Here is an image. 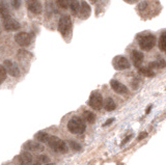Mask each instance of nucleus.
I'll list each match as a JSON object with an SVG mask.
<instances>
[{"instance_id":"35","label":"nucleus","mask_w":166,"mask_h":165,"mask_svg":"<svg viewBox=\"0 0 166 165\" xmlns=\"http://www.w3.org/2000/svg\"><path fill=\"white\" fill-rule=\"evenodd\" d=\"M21 165H25V164H21Z\"/></svg>"},{"instance_id":"18","label":"nucleus","mask_w":166,"mask_h":165,"mask_svg":"<svg viewBox=\"0 0 166 165\" xmlns=\"http://www.w3.org/2000/svg\"><path fill=\"white\" fill-rule=\"evenodd\" d=\"M139 73L141 75H143L145 77H154L155 76V72H154L153 69H151L150 67H139L138 68Z\"/></svg>"},{"instance_id":"26","label":"nucleus","mask_w":166,"mask_h":165,"mask_svg":"<svg viewBox=\"0 0 166 165\" xmlns=\"http://www.w3.org/2000/svg\"><path fill=\"white\" fill-rule=\"evenodd\" d=\"M56 3L59 7L67 10L68 7V4H70V0H56Z\"/></svg>"},{"instance_id":"28","label":"nucleus","mask_w":166,"mask_h":165,"mask_svg":"<svg viewBox=\"0 0 166 165\" xmlns=\"http://www.w3.org/2000/svg\"><path fill=\"white\" fill-rule=\"evenodd\" d=\"M21 2L22 0H10V4L15 10H18V8L21 6Z\"/></svg>"},{"instance_id":"23","label":"nucleus","mask_w":166,"mask_h":165,"mask_svg":"<svg viewBox=\"0 0 166 165\" xmlns=\"http://www.w3.org/2000/svg\"><path fill=\"white\" fill-rule=\"evenodd\" d=\"M0 15L2 16V18H5V17L10 16V13H8L7 6L4 2H0Z\"/></svg>"},{"instance_id":"25","label":"nucleus","mask_w":166,"mask_h":165,"mask_svg":"<svg viewBox=\"0 0 166 165\" xmlns=\"http://www.w3.org/2000/svg\"><path fill=\"white\" fill-rule=\"evenodd\" d=\"M68 144H70L71 149L74 150V151H77V152H79V151L82 150V146H80L78 142H76L75 140H70L68 141Z\"/></svg>"},{"instance_id":"19","label":"nucleus","mask_w":166,"mask_h":165,"mask_svg":"<svg viewBox=\"0 0 166 165\" xmlns=\"http://www.w3.org/2000/svg\"><path fill=\"white\" fill-rule=\"evenodd\" d=\"M82 115H83L84 121H86L87 123H89V124H93V123H94V121H96V114L91 111H88V110L83 112Z\"/></svg>"},{"instance_id":"6","label":"nucleus","mask_w":166,"mask_h":165,"mask_svg":"<svg viewBox=\"0 0 166 165\" xmlns=\"http://www.w3.org/2000/svg\"><path fill=\"white\" fill-rule=\"evenodd\" d=\"M15 41L19 46L27 47L32 42V35L28 32H19L15 36Z\"/></svg>"},{"instance_id":"3","label":"nucleus","mask_w":166,"mask_h":165,"mask_svg":"<svg viewBox=\"0 0 166 165\" xmlns=\"http://www.w3.org/2000/svg\"><path fill=\"white\" fill-rule=\"evenodd\" d=\"M138 44H139V47L143 51H150L153 49L154 46L156 45V38L155 35H150V33L145 35H142L141 38L138 39Z\"/></svg>"},{"instance_id":"31","label":"nucleus","mask_w":166,"mask_h":165,"mask_svg":"<svg viewBox=\"0 0 166 165\" xmlns=\"http://www.w3.org/2000/svg\"><path fill=\"white\" fill-rule=\"evenodd\" d=\"M147 136V132H142L141 134H140L139 136H138V140H141V139H143V138H145Z\"/></svg>"},{"instance_id":"27","label":"nucleus","mask_w":166,"mask_h":165,"mask_svg":"<svg viewBox=\"0 0 166 165\" xmlns=\"http://www.w3.org/2000/svg\"><path fill=\"white\" fill-rule=\"evenodd\" d=\"M6 71H5L3 65H0V84H2L6 79Z\"/></svg>"},{"instance_id":"7","label":"nucleus","mask_w":166,"mask_h":165,"mask_svg":"<svg viewBox=\"0 0 166 165\" xmlns=\"http://www.w3.org/2000/svg\"><path fill=\"white\" fill-rule=\"evenodd\" d=\"M3 26L6 31H16L20 29V23L17 20L11 18L10 16H7L3 18Z\"/></svg>"},{"instance_id":"2","label":"nucleus","mask_w":166,"mask_h":165,"mask_svg":"<svg viewBox=\"0 0 166 165\" xmlns=\"http://www.w3.org/2000/svg\"><path fill=\"white\" fill-rule=\"evenodd\" d=\"M47 143L49 144V146L56 153L65 154V153H68V144L65 143L62 139L57 137V136H50L49 135Z\"/></svg>"},{"instance_id":"15","label":"nucleus","mask_w":166,"mask_h":165,"mask_svg":"<svg viewBox=\"0 0 166 165\" xmlns=\"http://www.w3.org/2000/svg\"><path fill=\"white\" fill-rule=\"evenodd\" d=\"M33 159L34 157L28 152H23L21 154V156L19 157V160L22 162V164H25V165H31L33 162Z\"/></svg>"},{"instance_id":"22","label":"nucleus","mask_w":166,"mask_h":165,"mask_svg":"<svg viewBox=\"0 0 166 165\" xmlns=\"http://www.w3.org/2000/svg\"><path fill=\"white\" fill-rule=\"evenodd\" d=\"M159 48L163 52L166 51V33L165 32H162V35L159 39Z\"/></svg>"},{"instance_id":"11","label":"nucleus","mask_w":166,"mask_h":165,"mask_svg":"<svg viewBox=\"0 0 166 165\" xmlns=\"http://www.w3.org/2000/svg\"><path fill=\"white\" fill-rule=\"evenodd\" d=\"M110 86L114 92L116 93H119V95H126L128 93V87L117 80H111Z\"/></svg>"},{"instance_id":"16","label":"nucleus","mask_w":166,"mask_h":165,"mask_svg":"<svg viewBox=\"0 0 166 165\" xmlns=\"http://www.w3.org/2000/svg\"><path fill=\"white\" fill-rule=\"evenodd\" d=\"M68 7L71 8L73 15L79 16V10H80V3L78 0H70V4H68Z\"/></svg>"},{"instance_id":"32","label":"nucleus","mask_w":166,"mask_h":165,"mask_svg":"<svg viewBox=\"0 0 166 165\" xmlns=\"http://www.w3.org/2000/svg\"><path fill=\"white\" fill-rule=\"evenodd\" d=\"M151 109V105H150V106L147 107V111H145V113H147H147H150Z\"/></svg>"},{"instance_id":"9","label":"nucleus","mask_w":166,"mask_h":165,"mask_svg":"<svg viewBox=\"0 0 166 165\" xmlns=\"http://www.w3.org/2000/svg\"><path fill=\"white\" fill-rule=\"evenodd\" d=\"M113 65L116 70H126V69H129L131 67L130 62L126 57L124 56H117V57L114 58L113 60Z\"/></svg>"},{"instance_id":"29","label":"nucleus","mask_w":166,"mask_h":165,"mask_svg":"<svg viewBox=\"0 0 166 165\" xmlns=\"http://www.w3.org/2000/svg\"><path fill=\"white\" fill-rule=\"evenodd\" d=\"M114 121H115V119H114V118L107 119V121H106V123H105L104 125H103V126H104V127H107V126H109V125H111V124H112Z\"/></svg>"},{"instance_id":"20","label":"nucleus","mask_w":166,"mask_h":165,"mask_svg":"<svg viewBox=\"0 0 166 165\" xmlns=\"http://www.w3.org/2000/svg\"><path fill=\"white\" fill-rule=\"evenodd\" d=\"M48 160H49V158H48V156L46 155H39L38 156V157H35L33 159V162L31 165H42L46 163V162H48Z\"/></svg>"},{"instance_id":"21","label":"nucleus","mask_w":166,"mask_h":165,"mask_svg":"<svg viewBox=\"0 0 166 165\" xmlns=\"http://www.w3.org/2000/svg\"><path fill=\"white\" fill-rule=\"evenodd\" d=\"M148 67L151 68V69H163V68H165V60L164 59H161V60H158V61H155V62H150V64H148Z\"/></svg>"},{"instance_id":"10","label":"nucleus","mask_w":166,"mask_h":165,"mask_svg":"<svg viewBox=\"0 0 166 165\" xmlns=\"http://www.w3.org/2000/svg\"><path fill=\"white\" fill-rule=\"evenodd\" d=\"M27 7L31 13L34 15H39L42 13V4L39 0H28L27 1Z\"/></svg>"},{"instance_id":"17","label":"nucleus","mask_w":166,"mask_h":165,"mask_svg":"<svg viewBox=\"0 0 166 165\" xmlns=\"http://www.w3.org/2000/svg\"><path fill=\"white\" fill-rule=\"evenodd\" d=\"M103 106L107 111H113L114 109H115L116 105H115V102L113 101V99L111 98H107L105 99L104 103H103Z\"/></svg>"},{"instance_id":"12","label":"nucleus","mask_w":166,"mask_h":165,"mask_svg":"<svg viewBox=\"0 0 166 165\" xmlns=\"http://www.w3.org/2000/svg\"><path fill=\"white\" fill-rule=\"evenodd\" d=\"M24 149H26L31 152H43L45 150V146L42 142L38 141H28L24 144Z\"/></svg>"},{"instance_id":"33","label":"nucleus","mask_w":166,"mask_h":165,"mask_svg":"<svg viewBox=\"0 0 166 165\" xmlns=\"http://www.w3.org/2000/svg\"><path fill=\"white\" fill-rule=\"evenodd\" d=\"M46 165H55L54 163H48V164H46Z\"/></svg>"},{"instance_id":"24","label":"nucleus","mask_w":166,"mask_h":165,"mask_svg":"<svg viewBox=\"0 0 166 165\" xmlns=\"http://www.w3.org/2000/svg\"><path fill=\"white\" fill-rule=\"evenodd\" d=\"M48 137H49V135L47 134L46 132H39L38 134L35 135V138L38 139L39 141H41L42 143H44V142H47L48 140Z\"/></svg>"},{"instance_id":"4","label":"nucleus","mask_w":166,"mask_h":165,"mask_svg":"<svg viewBox=\"0 0 166 165\" xmlns=\"http://www.w3.org/2000/svg\"><path fill=\"white\" fill-rule=\"evenodd\" d=\"M72 29V20L70 16L61 17L58 22V31L64 36H67Z\"/></svg>"},{"instance_id":"34","label":"nucleus","mask_w":166,"mask_h":165,"mask_svg":"<svg viewBox=\"0 0 166 165\" xmlns=\"http://www.w3.org/2000/svg\"><path fill=\"white\" fill-rule=\"evenodd\" d=\"M91 2H96V1H98V0H90Z\"/></svg>"},{"instance_id":"5","label":"nucleus","mask_w":166,"mask_h":165,"mask_svg":"<svg viewBox=\"0 0 166 165\" xmlns=\"http://www.w3.org/2000/svg\"><path fill=\"white\" fill-rule=\"evenodd\" d=\"M88 105L94 110H100L103 107V97L99 93H93L88 100Z\"/></svg>"},{"instance_id":"8","label":"nucleus","mask_w":166,"mask_h":165,"mask_svg":"<svg viewBox=\"0 0 166 165\" xmlns=\"http://www.w3.org/2000/svg\"><path fill=\"white\" fill-rule=\"evenodd\" d=\"M3 67L5 71H6V73L10 74V76L13 77H19L20 76V70L18 68V64H16V62L11 61V60H4L3 62Z\"/></svg>"},{"instance_id":"14","label":"nucleus","mask_w":166,"mask_h":165,"mask_svg":"<svg viewBox=\"0 0 166 165\" xmlns=\"http://www.w3.org/2000/svg\"><path fill=\"white\" fill-rule=\"evenodd\" d=\"M90 12H91V8L88 5L87 2L82 1L81 4H80V10H79V14H81V18L82 19L88 18L90 15Z\"/></svg>"},{"instance_id":"30","label":"nucleus","mask_w":166,"mask_h":165,"mask_svg":"<svg viewBox=\"0 0 166 165\" xmlns=\"http://www.w3.org/2000/svg\"><path fill=\"white\" fill-rule=\"evenodd\" d=\"M131 138H132V135H129V136H127V137H126V138L124 139V140H122V142L121 143V146H124L125 143H127V142H128L129 140H130Z\"/></svg>"},{"instance_id":"13","label":"nucleus","mask_w":166,"mask_h":165,"mask_svg":"<svg viewBox=\"0 0 166 165\" xmlns=\"http://www.w3.org/2000/svg\"><path fill=\"white\" fill-rule=\"evenodd\" d=\"M131 58H132L134 65H135L136 68H139L140 65H141L142 61H143V54L139 52V51L134 50L131 52Z\"/></svg>"},{"instance_id":"1","label":"nucleus","mask_w":166,"mask_h":165,"mask_svg":"<svg viewBox=\"0 0 166 165\" xmlns=\"http://www.w3.org/2000/svg\"><path fill=\"white\" fill-rule=\"evenodd\" d=\"M85 129H86V125L84 121L78 116H74L68 123V130L72 134H82L85 132Z\"/></svg>"}]
</instances>
